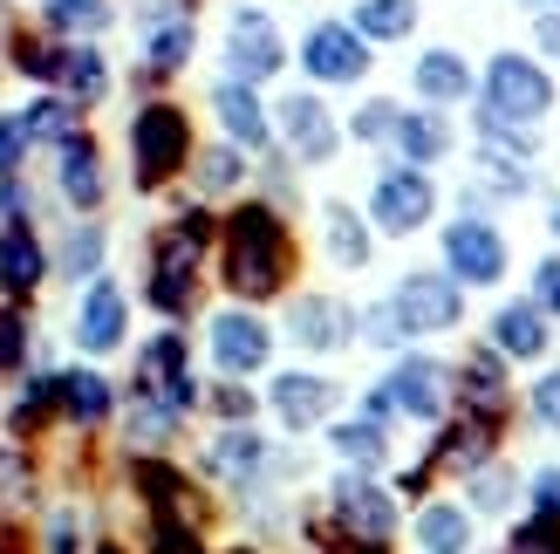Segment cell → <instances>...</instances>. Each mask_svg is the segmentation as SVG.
Returning <instances> with one entry per match:
<instances>
[{"label":"cell","instance_id":"4316f807","mask_svg":"<svg viewBox=\"0 0 560 554\" xmlns=\"http://www.w3.org/2000/svg\"><path fill=\"white\" fill-rule=\"evenodd\" d=\"M62 411H69L75 425L109 418V383H103L96 370H69V377H62Z\"/></svg>","mask_w":560,"mask_h":554},{"label":"cell","instance_id":"9c48e42d","mask_svg":"<svg viewBox=\"0 0 560 554\" xmlns=\"http://www.w3.org/2000/svg\"><path fill=\"white\" fill-rule=\"evenodd\" d=\"M431 206H438V192H431V178L417 172V164H410V172H383L376 178V199H370L383 233H417L431 219Z\"/></svg>","mask_w":560,"mask_h":554},{"label":"cell","instance_id":"b9f144b4","mask_svg":"<svg viewBox=\"0 0 560 554\" xmlns=\"http://www.w3.org/2000/svg\"><path fill=\"white\" fill-rule=\"evenodd\" d=\"M534 301H540L547 315H560V254L540 261V274H534Z\"/></svg>","mask_w":560,"mask_h":554},{"label":"cell","instance_id":"7c38bea8","mask_svg":"<svg viewBox=\"0 0 560 554\" xmlns=\"http://www.w3.org/2000/svg\"><path fill=\"white\" fill-rule=\"evenodd\" d=\"M397 315H404V328H417V336L452 328V322H458V281H444V274H404Z\"/></svg>","mask_w":560,"mask_h":554},{"label":"cell","instance_id":"7bdbcfd3","mask_svg":"<svg viewBox=\"0 0 560 554\" xmlns=\"http://www.w3.org/2000/svg\"><path fill=\"white\" fill-rule=\"evenodd\" d=\"M355 137H397V109H389V103H370V109L355 117Z\"/></svg>","mask_w":560,"mask_h":554},{"label":"cell","instance_id":"e0dca14e","mask_svg":"<svg viewBox=\"0 0 560 554\" xmlns=\"http://www.w3.org/2000/svg\"><path fill=\"white\" fill-rule=\"evenodd\" d=\"M212 109H219V124H226V137L240 151H260L267 145V109L254 103V90L246 82H219L212 90Z\"/></svg>","mask_w":560,"mask_h":554},{"label":"cell","instance_id":"ba28073f","mask_svg":"<svg viewBox=\"0 0 560 554\" xmlns=\"http://www.w3.org/2000/svg\"><path fill=\"white\" fill-rule=\"evenodd\" d=\"M335 513H342V528H349L362 547H383L389 534H397V507H389V493L370 486L362 473H342V480H335Z\"/></svg>","mask_w":560,"mask_h":554},{"label":"cell","instance_id":"d4e9b609","mask_svg":"<svg viewBox=\"0 0 560 554\" xmlns=\"http://www.w3.org/2000/svg\"><path fill=\"white\" fill-rule=\"evenodd\" d=\"M397 151L410 158V164H431V158H444L452 151V130H444V117H397Z\"/></svg>","mask_w":560,"mask_h":554},{"label":"cell","instance_id":"7a4b0ae2","mask_svg":"<svg viewBox=\"0 0 560 554\" xmlns=\"http://www.w3.org/2000/svg\"><path fill=\"white\" fill-rule=\"evenodd\" d=\"M389 411H404V418H417V425L444 418V370L431 363V356H404V363L370 391V418L376 425L389 418Z\"/></svg>","mask_w":560,"mask_h":554},{"label":"cell","instance_id":"8fae6325","mask_svg":"<svg viewBox=\"0 0 560 554\" xmlns=\"http://www.w3.org/2000/svg\"><path fill=\"white\" fill-rule=\"evenodd\" d=\"M212 363L226 370V377H254L267 363V322L246 315V309L212 315Z\"/></svg>","mask_w":560,"mask_h":554},{"label":"cell","instance_id":"7402d4cb","mask_svg":"<svg viewBox=\"0 0 560 554\" xmlns=\"http://www.w3.org/2000/svg\"><path fill=\"white\" fill-rule=\"evenodd\" d=\"M417 27V0H362L355 8V35L362 42H404Z\"/></svg>","mask_w":560,"mask_h":554},{"label":"cell","instance_id":"83f0119b","mask_svg":"<svg viewBox=\"0 0 560 554\" xmlns=\"http://www.w3.org/2000/svg\"><path fill=\"white\" fill-rule=\"evenodd\" d=\"M322 227H328V254L342 261V267H362V261H370V233H362V219H355L349 206H328Z\"/></svg>","mask_w":560,"mask_h":554},{"label":"cell","instance_id":"f35d334b","mask_svg":"<svg viewBox=\"0 0 560 554\" xmlns=\"http://www.w3.org/2000/svg\"><path fill=\"white\" fill-rule=\"evenodd\" d=\"M199 178H206V192H226V185H240V145H233V151H206Z\"/></svg>","mask_w":560,"mask_h":554},{"label":"cell","instance_id":"2e32d148","mask_svg":"<svg viewBox=\"0 0 560 554\" xmlns=\"http://www.w3.org/2000/svg\"><path fill=\"white\" fill-rule=\"evenodd\" d=\"M280 130H288V145L307 158V164H322L335 151V117L315 103V96H288L280 103Z\"/></svg>","mask_w":560,"mask_h":554},{"label":"cell","instance_id":"f6af8a7d","mask_svg":"<svg viewBox=\"0 0 560 554\" xmlns=\"http://www.w3.org/2000/svg\"><path fill=\"white\" fill-rule=\"evenodd\" d=\"M158 554H199V541H191L178 520H164V528H158Z\"/></svg>","mask_w":560,"mask_h":554},{"label":"cell","instance_id":"d6986e66","mask_svg":"<svg viewBox=\"0 0 560 554\" xmlns=\"http://www.w3.org/2000/svg\"><path fill=\"white\" fill-rule=\"evenodd\" d=\"M492 343L506 349V356H540L547 349V309L534 301V309H526V301H513V309H499V322H492Z\"/></svg>","mask_w":560,"mask_h":554},{"label":"cell","instance_id":"7dc6e473","mask_svg":"<svg viewBox=\"0 0 560 554\" xmlns=\"http://www.w3.org/2000/svg\"><path fill=\"white\" fill-rule=\"evenodd\" d=\"M48 554H75V520H55L48 528Z\"/></svg>","mask_w":560,"mask_h":554},{"label":"cell","instance_id":"484cf974","mask_svg":"<svg viewBox=\"0 0 560 554\" xmlns=\"http://www.w3.org/2000/svg\"><path fill=\"white\" fill-rule=\"evenodd\" d=\"M417 541H424V554H465L471 528H465L458 507H424V513H417Z\"/></svg>","mask_w":560,"mask_h":554},{"label":"cell","instance_id":"1f68e13d","mask_svg":"<svg viewBox=\"0 0 560 554\" xmlns=\"http://www.w3.org/2000/svg\"><path fill=\"white\" fill-rule=\"evenodd\" d=\"M21 124H27V137H55V145H69V137H75V124H69V103H55V96L27 103V109H21Z\"/></svg>","mask_w":560,"mask_h":554},{"label":"cell","instance_id":"4fadbf2b","mask_svg":"<svg viewBox=\"0 0 560 554\" xmlns=\"http://www.w3.org/2000/svg\"><path fill=\"white\" fill-rule=\"evenodd\" d=\"M226 62L240 69V82H260L280 69V35H273V21L260 8H240L233 14V35H226Z\"/></svg>","mask_w":560,"mask_h":554},{"label":"cell","instance_id":"c3c4849f","mask_svg":"<svg viewBox=\"0 0 560 554\" xmlns=\"http://www.w3.org/2000/svg\"><path fill=\"white\" fill-rule=\"evenodd\" d=\"M534 35H540V48H547V55H560V14H540Z\"/></svg>","mask_w":560,"mask_h":554},{"label":"cell","instance_id":"4dcf8cb0","mask_svg":"<svg viewBox=\"0 0 560 554\" xmlns=\"http://www.w3.org/2000/svg\"><path fill=\"white\" fill-rule=\"evenodd\" d=\"M335 446H342L349 459H362V465H383V459H389L383 425H376V418H362V425H335Z\"/></svg>","mask_w":560,"mask_h":554},{"label":"cell","instance_id":"277c9868","mask_svg":"<svg viewBox=\"0 0 560 554\" xmlns=\"http://www.w3.org/2000/svg\"><path fill=\"white\" fill-rule=\"evenodd\" d=\"M130 145H137V185H164L185 164V117L178 109H164V103H151L144 117L130 124Z\"/></svg>","mask_w":560,"mask_h":554},{"label":"cell","instance_id":"836d02e7","mask_svg":"<svg viewBox=\"0 0 560 554\" xmlns=\"http://www.w3.org/2000/svg\"><path fill=\"white\" fill-rule=\"evenodd\" d=\"M48 21L62 27V35H90V27L109 21V8L103 0H48Z\"/></svg>","mask_w":560,"mask_h":554},{"label":"cell","instance_id":"603a6c76","mask_svg":"<svg viewBox=\"0 0 560 554\" xmlns=\"http://www.w3.org/2000/svg\"><path fill=\"white\" fill-rule=\"evenodd\" d=\"M62 192H69V206H96L103 199V164H96V151L82 145V137L62 145Z\"/></svg>","mask_w":560,"mask_h":554},{"label":"cell","instance_id":"f546056e","mask_svg":"<svg viewBox=\"0 0 560 554\" xmlns=\"http://www.w3.org/2000/svg\"><path fill=\"white\" fill-rule=\"evenodd\" d=\"M55 82H62L69 96H82V103L103 96V82H109V76H103V55H96V48H69L62 69H55Z\"/></svg>","mask_w":560,"mask_h":554},{"label":"cell","instance_id":"cb8c5ba5","mask_svg":"<svg viewBox=\"0 0 560 554\" xmlns=\"http://www.w3.org/2000/svg\"><path fill=\"white\" fill-rule=\"evenodd\" d=\"M185 55H191V21L172 14V8H158L151 35H144V62H151V69H178Z\"/></svg>","mask_w":560,"mask_h":554},{"label":"cell","instance_id":"d6a6232c","mask_svg":"<svg viewBox=\"0 0 560 554\" xmlns=\"http://www.w3.org/2000/svg\"><path fill=\"white\" fill-rule=\"evenodd\" d=\"M465 397H479V404H499V397H506V370H499L492 349H479V356L465 363Z\"/></svg>","mask_w":560,"mask_h":554},{"label":"cell","instance_id":"f907efd6","mask_svg":"<svg viewBox=\"0 0 560 554\" xmlns=\"http://www.w3.org/2000/svg\"><path fill=\"white\" fill-rule=\"evenodd\" d=\"M103 554H117V547H103Z\"/></svg>","mask_w":560,"mask_h":554},{"label":"cell","instance_id":"3957f363","mask_svg":"<svg viewBox=\"0 0 560 554\" xmlns=\"http://www.w3.org/2000/svg\"><path fill=\"white\" fill-rule=\"evenodd\" d=\"M486 109L492 117H506V124H534L553 109V82L540 62H526V55H492V69H486Z\"/></svg>","mask_w":560,"mask_h":554},{"label":"cell","instance_id":"e575fe53","mask_svg":"<svg viewBox=\"0 0 560 554\" xmlns=\"http://www.w3.org/2000/svg\"><path fill=\"white\" fill-rule=\"evenodd\" d=\"M486 446H492V425H458L452 438H444V459H452V465H465V473H471V465L486 459Z\"/></svg>","mask_w":560,"mask_h":554},{"label":"cell","instance_id":"5bb4252c","mask_svg":"<svg viewBox=\"0 0 560 554\" xmlns=\"http://www.w3.org/2000/svg\"><path fill=\"white\" fill-rule=\"evenodd\" d=\"M75 343L90 349V356H103V349L124 343V295L109 288V281H96L90 295H82V309H75Z\"/></svg>","mask_w":560,"mask_h":554},{"label":"cell","instance_id":"681fc988","mask_svg":"<svg viewBox=\"0 0 560 554\" xmlns=\"http://www.w3.org/2000/svg\"><path fill=\"white\" fill-rule=\"evenodd\" d=\"M553 233H560V206H553Z\"/></svg>","mask_w":560,"mask_h":554},{"label":"cell","instance_id":"bcb514c9","mask_svg":"<svg viewBox=\"0 0 560 554\" xmlns=\"http://www.w3.org/2000/svg\"><path fill=\"white\" fill-rule=\"evenodd\" d=\"M14 363H21V322L0 315V370H14Z\"/></svg>","mask_w":560,"mask_h":554},{"label":"cell","instance_id":"ab89813d","mask_svg":"<svg viewBox=\"0 0 560 554\" xmlns=\"http://www.w3.org/2000/svg\"><path fill=\"white\" fill-rule=\"evenodd\" d=\"M534 418H540L547 431H560V370L534 383Z\"/></svg>","mask_w":560,"mask_h":554},{"label":"cell","instance_id":"ac0fdd59","mask_svg":"<svg viewBox=\"0 0 560 554\" xmlns=\"http://www.w3.org/2000/svg\"><path fill=\"white\" fill-rule=\"evenodd\" d=\"M273 411H280L294 431H301V425H322L328 411H335V383H328V377H273Z\"/></svg>","mask_w":560,"mask_h":554},{"label":"cell","instance_id":"f1b7e54d","mask_svg":"<svg viewBox=\"0 0 560 554\" xmlns=\"http://www.w3.org/2000/svg\"><path fill=\"white\" fill-rule=\"evenodd\" d=\"M260 459H267V452H260V438H254V431H226V438L212 446L206 465H212L219 480H254V465H260Z\"/></svg>","mask_w":560,"mask_h":554},{"label":"cell","instance_id":"52a82bcc","mask_svg":"<svg viewBox=\"0 0 560 554\" xmlns=\"http://www.w3.org/2000/svg\"><path fill=\"white\" fill-rule=\"evenodd\" d=\"M301 62L322 82H362V69H370V42H362L355 27H342V21H322V27H307Z\"/></svg>","mask_w":560,"mask_h":554},{"label":"cell","instance_id":"5b68a950","mask_svg":"<svg viewBox=\"0 0 560 554\" xmlns=\"http://www.w3.org/2000/svg\"><path fill=\"white\" fill-rule=\"evenodd\" d=\"M199 246H206V219H185L178 233L158 240V267H151V301L164 315H185L191 301V267H199Z\"/></svg>","mask_w":560,"mask_h":554},{"label":"cell","instance_id":"30bf717a","mask_svg":"<svg viewBox=\"0 0 560 554\" xmlns=\"http://www.w3.org/2000/svg\"><path fill=\"white\" fill-rule=\"evenodd\" d=\"M137 391L158 397L164 411H191L199 383H191V370H185V343H178V336L144 343V363H137Z\"/></svg>","mask_w":560,"mask_h":554},{"label":"cell","instance_id":"8d00e7d4","mask_svg":"<svg viewBox=\"0 0 560 554\" xmlns=\"http://www.w3.org/2000/svg\"><path fill=\"white\" fill-rule=\"evenodd\" d=\"M96 261H103V233H96V227L69 233V246H62V267H69V274H96Z\"/></svg>","mask_w":560,"mask_h":554},{"label":"cell","instance_id":"60d3db41","mask_svg":"<svg viewBox=\"0 0 560 554\" xmlns=\"http://www.w3.org/2000/svg\"><path fill=\"white\" fill-rule=\"evenodd\" d=\"M21 151H27V124L21 117H0V172H14Z\"/></svg>","mask_w":560,"mask_h":554},{"label":"cell","instance_id":"8992f818","mask_svg":"<svg viewBox=\"0 0 560 554\" xmlns=\"http://www.w3.org/2000/svg\"><path fill=\"white\" fill-rule=\"evenodd\" d=\"M444 261H452V281H471V288H492L506 274V240H499L486 219H458L444 233Z\"/></svg>","mask_w":560,"mask_h":554},{"label":"cell","instance_id":"44dd1931","mask_svg":"<svg viewBox=\"0 0 560 554\" xmlns=\"http://www.w3.org/2000/svg\"><path fill=\"white\" fill-rule=\"evenodd\" d=\"M417 90H424L431 103H458V96H471V69L452 48H431L424 62H417Z\"/></svg>","mask_w":560,"mask_h":554},{"label":"cell","instance_id":"9a60e30c","mask_svg":"<svg viewBox=\"0 0 560 554\" xmlns=\"http://www.w3.org/2000/svg\"><path fill=\"white\" fill-rule=\"evenodd\" d=\"M288 336L301 349H342L349 343V315H342V301H328V295H307L288 309Z\"/></svg>","mask_w":560,"mask_h":554},{"label":"cell","instance_id":"ee69618b","mask_svg":"<svg viewBox=\"0 0 560 554\" xmlns=\"http://www.w3.org/2000/svg\"><path fill=\"white\" fill-rule=\"evenodd\" d=\"M534 500H540V513H560V465H540L534 473Z\"/></svg>","mask_w":560,"mask_h":554},{"label":"cell","instance_id":"74e56055","mask_svg":"<svg viewBox=\"0 0 560 554\" xmlns=\"http://www.w3.org/2000/svg\"><path fill=\"white\" fill-rule=\"evenodd\" d=\"M513 500V473H499V465H486L479 480H471V507H486V513H499Z\"/></svg>","mask_w":560,"mask_h":554},{"label":"cell","instance_id":"6da1fadb","mask_svg":"<svg viewBox=\"0 0 560 554\" xmlns=\"http://www.w3.org/2000/svg\"><path fill=\"white\" fill-rule=\"evenodd\" d=\"M280 274H288V233H280V219L267 206H240L226 227V281L260 301L280 288Z\"/></svg>","mask_w":560,"mask_h":554},{"label":"cell","instance_id":"d590c367","mask_svg":"<svg viewBox=\"0 0 560 554\" xmlns=\"http://www.w3.org/2000/svg\"><path fill=\"white\" fill-rule=\"evenodd\" d=\"M513 554H560V520L534 513L526 528H513Z\"/></svg>","mask_w":560,"mask_h":554},{"label":"cell","instance_id":"ffe728a7","mask_svg":"<svg viewBox=\"0 0 560 554\" xmlns=\"http://www.w3.org/2000/svg\"><path fill=\"white\" fill-rule=\"evenodd\" d=\"M42 246H35V233L27 227H8V240H0V281H8V295H27L42 281Z\"/></svg>","mask_w":560,"mask_h":554}]
</instances>
